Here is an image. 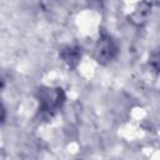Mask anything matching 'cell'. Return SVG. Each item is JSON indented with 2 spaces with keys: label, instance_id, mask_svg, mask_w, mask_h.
I'll return each instance as SVG.
<instances>
[{
  "label": "cell",
  "instance_id": "6da1fadb",
  "mask_svg": "<svg viewBox=\"0 0 160 160\" xmlns=\"http://www.w3.org/2000/svg\"><path fill=\"white\" fill-rule=\"evenodd\" d=\"M65 100L64 92L61 89H52V88H44L39 91V111L42 116L51 118L55 111L62 105Z\"/></svg>",
  "mask_w": 160,
  "mask_h": 160
},
{
  "label": "cell",
  "instance_id": "7a4b0ae2",
  "mask_svg": "<svg viewBox=\"0 0 160 160\" xmlns=\"http://www.w3.org/2000/svg\"><path fill=\"white\" fill-rule=\"evenodd\" d=\"M116 54V45L110 36H104L99 40L96 46V59L98 61H109Z\"/></svg>",
  "mask_w": 160,
  "mask_h": 160
},
{
  "label": "cell",
  "instance_id": "3957f363",
  "mask_svg": "<svg viewBox=\"0 0 160 160\" xmlns=\"http://www.w3.org/2000/svg\"><path fill=\"white\" fill-rule=\"evenodd\" d=\"M80 49L75 48V46H68L66 49L62 50L61 56L64 59V61L69 65V66H74L78 64L79 59H80Z\"/></svg>",
  "mask_w": 160,
  "mask_h": 160
}]
</instances>
